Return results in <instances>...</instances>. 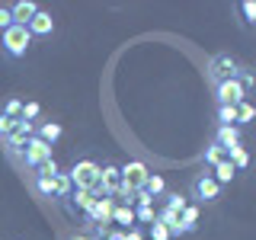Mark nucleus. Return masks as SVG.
<instances>
[{"label": "nucleus", "instance_id": "aec40b11", "mask_svg": "<svg viewBox=\"0 0 256 240\" xmlns=\"http://www.w3.org/2000/svg\"><path fill=\"white\" fill-rule=\"evenodd\" d=\"M224 157H228V154H224V148H218V144L212 141V144L205 148V154H202V160H205V170H214V166H218Z\"/></svg>", "mask_w": 256, "mask_h": 240}, {"label": "nucleus", "instance_id": "4468645a", "mask_svg": "<svg viewBox=\"0 0 256 240\" xmlns=\"http://www.w3.org/2000/svg\"><path fill=\"white\" fill-rule=\"evenodd\" d=\"M70 198H74V205H68V212L70 214H86V212H90V205L96 202V198H93V192L90 189H74V192H70Z\"/></svg>", "mask_w": 256, "mask_h": 240}, {"label": "nucleus", "instance_id": "b1692460", "mask_svg": "<svg viewBox=\"0 0 256 240\" xmlns=\"http://www.w3.org/2000/svg\"><path fill=\"white\" fill-rule=\"evenodd\" d=\"M253 118H256V106H253L250 100H244V102H240V106H237V128L250 125Z\"/></svg>", "mask_w": 256, "mask_h": 240}, {"label": "nucleus", "instance_id": "72a5a7b5", "mask_svg": "<svg viewBox=\"0 0 256 240\" xmlns=\"http://www.w3.org/2000/svg\"><path fill=\"white\" fill-rule=\"evenodd\" d=\"M125 240H144V230H141V228H132V230H125Z\"/></svg>", "mask_w": 256, "mask_h": 240}, {"label": "nucleus", "instance_id": "6ab92c4d", "mask_svg": "<svg viewBox=\"0 0 256 240\" xmlns=\"http://www.w3.org/2000/svg\"><path fill=\"white\" fill-rule=\"evenodd\" d=\"M134 221H138V228H150L157 221V208L154 205H134Z\"/></svg>", "mask_w": 256, "mask_h": 240}, {"label": "nucleus", "instance_id": "1a4fd4ad", "mask_svg": "<svg viewBox=\"0 0 256 240\" xmlns=\"http://www.w3.org/2000/svg\"><path fill=\"white\" fill-rule=\"evenodd\" d=\"M240 138H244V132H240L237 125H218L212 141L218 144V148H224V154H228L230 148H237V144H240Z\"/></svg>", "mask_w": 256, "mask_h": 240}, {"label": "nucleus", "instance_id": "0eeeda50", "mask_svg": "<svg viewBox=\"0 0 256 240\" xmlns=\"http://www.w3.org/2000/svg\"><path fill=\"white\" fill-rule=\"evenodd\" d=\"M118 170H122V186H128L132 192H138L144 186V180L150 176V170L141 164V160H128V164H122Z\"/></svg>", "mask_w": 256, "mask_h": 240}, {"label": "nucleus", "instance_id": "a878e982", "mask_svg": "<svg viewBox=\"0 0 256 240\" xmlns=\"http://www.w3.org/2000/svg\"><path fill=\"white\" fill-rule=\"evenodd\" d=\"M237 84L244 86V93L256 90V70H250V68H240V74H237Z\"/></svg>", "mask_w": 256, "mask_h": 240}, {"label": "nucleus", "instance_id": "20e7f679", "mask_svg": "<svg viewBox=\"0 0 256 240\" xmlns=\"http://www.w3.org/2000/svg\"><path fill=\"white\" fill-rule=\"evenodd\" d=\"M48 157H52V144H45L42 138H36V134H32V138L26 141V148H22V157H20V164L26 166V170H32V173H36V170L45 164Z\"/></svg>", "mask_w": 256, "mask_h": 240}, {"label": "nucleus", "instance_id": "393cba45", "mask_svg": "<svg viewBox=\"0 0 256 240\" xmlns=\"http://www.w3.org/2000/svg\"><path fill=\"white\" fill-rule=\"evenodd\" d=\"M214 122L218 125H237V106H218L214 109Z\"/></svg>", "mask_w": 256, "mask_h": 240}, {"label": "nucleus", "instance_id": "f257e3e1", "mask_svg": "<svg viewBox=\"0 0 256 240\" xmlns=\"http://www.w3.org/2000/svg\"><path fill=\"white\" fill-rule=\"evenodd\" d=\"M32 32L26 26H10L0 36V52H4V58H10V61H20V58H26V52L32 48Z\"/></svg>", "mask_w": 256, "mask_h": 240}, {"label": "nucleus", "instance_id": "bb28decb", "mask_svg": "<svg viewBox=\"0 0 256 240\" xmlns=\"http://www.w3.org/2000/svg\"><path fill=\"white\" fill-rule=\"evenodd\" d=\"M186 205H189L186 196H180V192H166V208H170V212L182 214V208H186Z\"/></svg>", "mask_w": 256, "mask_h": 240}, {"label": "nucleus", "instance_id": "9b49d317", "mask_svg": "<svg viewBox=\"0 0 256 240\" xmlns=\"http://www.w3.org/2000/svg\"><path fill=\"white\" fill-rule=\"evenodd\" d=\"M26 29L32 32V38H45V36H52V32H54V16L48 13V10H38Z\"/></svg>", "mask_w": 256, "mask_h": 240}, {"label": "nucleus", "instance_id": "6e6552de", "mask_svg": "<svg viewBox=\"0 0 256 240\" xmlns=\"http://www.w3.org/2000/svg\"><path fill=\"white\" fill-rule=\"evenodd\" d=\"M214 100H218V106H240L246 93L237 80H224V84H214Z\"/></svg>", "mask_w": 256, "mask_h": 240}, {"label": "nucleus", "instance_id": "f704fd0d", "mask_svg": "<svg viewBox=\"0 0 256 240\" xmlns=\"http://www.w3.org/2000/svg\"><path fill=\"white\" fill-rule=\"evenodd\" d=\"M70 240H90V237H84V234H77V237H70Z\"/></svg>", "mask_w": 256, "mask_h": 240}, {"label": "nucleus", "instance_id": "7c9ffc66", "mask_svg": "<svg viewBox=\"0 0 256 240\" xmlns=\"http://www.w3.org/2000/svg\"><path fill=\"white\" fill-rule=\"evenodd\" d=\"M13 26V13H10V4H0V36Z\"/></svg>", "mask_w": 256, "mask_h": 240}, {"label": "nucleus", "instance_id": "423d86ee", "mask_svg": "<svg viewBox=\"0 0 256 240\" xmlns=\"http://www.w3.org/2000/svg\"><path fill=\"white\" fill-rule=\"evenodd\" d=\"M112 208H116V198H96L84 218H86L90 228H109L112 224Z\"/></svg>", "mask_w": 256, "mask_h": 240}, {"label": "nucleus", "instance_id": "cd10ccee", "mask_svg": "<svg viewBox=\"0 0 256 240\" xmlns=\"http://www.w3.org/2000/svg\"><path fill=\"white\" fill-rule=\"evenodd\" d=\"M42 116V106H38L36 100H29V102H22V122H32L36 125V118Z\"/></svg>", "mask_w": 256, "mask_h": 240}, {"label": "nucleus", "instance_id": "39448f33", "mask_svg": "<svg viewBox=\"0 0 256 240\" xmlns=\"http://www.w3.org/2000/svg\"><path fill=\"white\" fill-rule=\"evenodd\" d=\"M68 176H70V182H74V189H90L93 182L100 180V164L90 160V157H84L68 170Z\"/></svg>", "mask_w": 256, "mask_h": 240}, {"label": "nucleus", "instance_id": "4be33fe9", "mask_svg": "<svg viewBox=\"0 0 256 240\" xmlns=\"http://www.w3.org/2000/svg\"><path fill=\"white\" fill-rule=\"evenodd\" d=\"M22 102H26V100H20V96H6V102L0 106V112L20 122V118H22Z\"/></svg>", "mask_w": 256, "mask_h": 240}, {"label": "nucleus", "instance_id": "473e14b6", "mask_svg": "<svg viewBox=\"0 0 256 240\" xmlns=\"http://www.w3.org/2000/svg\"><path fill=\"white\" fill-rule=\"evenodd\" d=\"M102 240H125V230H118V228H109Z\"/></svg>", "mask_w": 256, "mask_h": 240}, {"label": "nucleus", "instance_id": "9d476101", "mask_svg": "<svg viewBox=\"0 0 256 240\" xmlns=\"http://www.w3.org/2000/svg\"><path fill=\"white\" fill-rule=\"evenodd\" d=\"M42 6L32 4V0H16V4H10V13H13V26H29L32 16H36Z\"/></svg>", "mask_w": 256, "mask_h": 240}, {"label": "nucleus", "instance_id": "c756f323", "mask_svg": "<svg viewBox=\"0 0 256 240\" xmlns=\"http://www.w3.org/2000/svg\"><path fill=\"white\" fill-rule=\"evenodd\" d=\"M148 237H150V240H173V237H170V230H166L160 221H154V224L148 228Z\"/></svg>", "mask_w": 256, "mask_h": 240}, {"label": "nucleus", "instance_id": "ddd939ff", "mask_svg": "<svg viewBox=\"0 0 256 240\" xmlns=\"http://www.w3.org/2000/svg\"><path fill=\"white\" fill-rule=\"evenodd\" d=\"M112 224H118V230H132V228H138V221H134V208L132 205H118L112 208Z\"/></svg>", "mask_w": 256, "mask_h": 240}, {"label": "nucleus", "instance_id": "2f4dec72", "mask_svg": "<svg viewBox=\"0 0 256 240\" xmlns=\"http://www.w3.org/2000/svg\"><path fill=\"white\" fill-rule=\"evenodd\" d=\"M16 125H20L16 118H10V116H4V112H0V141H4V138H6V134L13 132Z\"/></svg>", "mask_w": 256, "mask_h": 240}, {"label": "nucleus", "instance_id": "f3484780", "mask_svg": "<svg viewBox=\"0 0 256 240\" xmlns=\"http://www.w3.org/2000/svg\"><path fill=\"white\" fill-rule=\"evenodd\" d=\"M212 176H214V180L221 182V186H228V182H234V176H237V170H234V164H230V160L224 157L221 164H218V166H214V170H212Z\"/></svg>", "mask_w": 256, "mask_h": 240}, {"label": "nucleus", "instance_id": "c85d7f7f", "mask_svg": "<svg viewBox=\"0 0 256 240\" xmlns=\"http://www.w3.org/2000/svg\"><path fill=\"white\" fill-rule=\"evenodd\" d=\"M58 173H61V166H58V160H54V157H48L45 164L36 170V176H58Z\"/></svg>", "mask_w": 256, "mask_h": 240}, {"label": "nucleus", "instance_id": "5701e85b", "mask_svg": "<svg viewBox=\"0 0 256 240\" xmlns=\"http://www.w3.org/2000/svg\"><path fill=\"white\" fill-rule=\"evenodd\" d=\"M237 13H240V20H244V26H256V0H240Z\"/></svg>", "mask_w": 256, "mask_h": 240}, {"label": "nucleus", "instance_id": "412c9836", "mask_svg": "<svg viewBox=\"0 0 256 240\" xmlns=\"http://www.w3.org/2000/svg\"><path fill=\"white\" fill-rule=\"evenodd\" d=\"M228 160L234 164V170H244V166H250V150H246L244 144H237V148L228 150Z\"/></svg>", "mask_w": 256, "mask_h": 240}, {"label": "nucleus", "instance_id": "a211bd4d", "mask_svg": "<svg viewBox=\"0 0 256 240\" xmlns=\"http://www.w3.org/2000/svg\"><path fill=\"white\" fill-rule=\"evenodd\" d=\"M32 189L42 198H54V176H32Z\"/></svg>", "mask_w": 256, "mask_h": 240}, {"label": "nucleus", "instance_id": "f03ea898", "mask_svg": "<svg viewBox=\"0 0 256 240\" xmlns=\"http://www.w3.org/2000/svg\"><path fill=\"white\" fill-rule=\"evenodd\" d=\"M221 192H224V186L208 170H202L198 176H192V182H189V196L196 198V205H218Z\"/></svg>", "mask_w": 256, "mask_h": 240}, {"label": "nucleus", "instance_id": "f8f14e48", "mask_svg": "<svg viewBox=\"0 0 256 240\" xmlns=\"http://www.w3.org/2000/svg\"><path fill=\"white\" fill-rule=\"evenodd\" d=\"M198 218H202V205L189 202L186 208H182V214H180V224H182V234H186V237L198 230Z\"/></svg>", "mask_w": 256, "mask_h": 240}, {"label": "nucleus", "instance_id": "2eb2a0df", "mask_svg": "<svg viewBox=\"0 0 256 240\" xmlns=\"http://www.w3.org/2000/svg\"><path fill=\"white\" fill-rule=\"evenodd\" d=\"M70 192H74V182H70V176L61 170L58 176H54V202H68Z\"/></svg>", "mask_w": 256, "mask_h": 240}, {"label": "nucleus", "instance_id": "7ed1b4c3", "mask_svg": "<svg viewBox=\"0 0 256 240\" xmlns=\"http://www.w3.org/2000/svg\"><path fill=\"white\" fill-rule=\"evenodd\" d=\"M240 64L230 52H214L212 58H208V80L212 84H224V80H237V74H240Z\"/></svg>", "mask_w": 256, "mask_h": 240}, {"label": "nucleus", "instance_id": "dca6fc26", "mask_svg": "<svg viewBox=\"0 0 256 240\" xmlns=\"http://www.w3.org/2000/svg\"><path fill=\"white\" fill-rule=\"evenodd\" d=\"M64 134V128H61V122H42L36 128V138H42L45 144H54Z\"/></svg>", "mask_w": 256, "mask_h": 240}]
</instances>
